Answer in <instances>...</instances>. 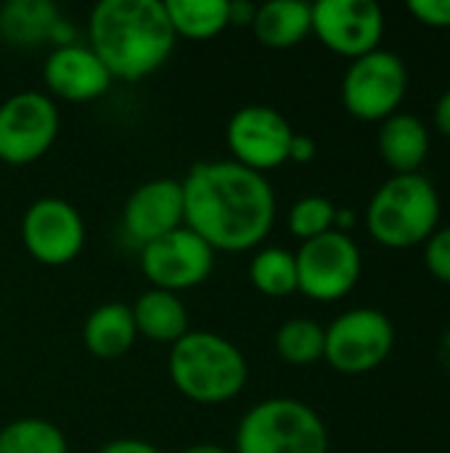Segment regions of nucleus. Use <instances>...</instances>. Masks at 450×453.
Here are the masks:
<instances>
[{
  "label": "nucleus",
  "instance_id": "obj_1",
  "mask_svg": "<svg viewBox=\"0 0 450 453\" xmlns=\"http://www.w3.org/2000/svg\"><path fill=\"white\" fill-rule=\"evenodd\" d=\"M183 183V226L215 252L257 250L276 223V191L233 159L196 162Z\"/></svg>",
  "mask_w": 450,
  "mask_h": 453
},
{
  "label": "nucleus",
  "instance_id": "obj_2",
  "mask_svg": "<svg viewBox=\"0 0 450 453\" xmlns=\"http://www.w3.org/2000/svg\"><path fill=\"white\" fill-rule=\"evenodd\" d=\"M88 40L111 80L125 82L162 69L178 42L164 0H101L90 11Z\"/></svg>",
  "mask_w": 450,
  "mask_h": 453
},
{
  "label": "nucleus",
  "instance_id": "obj_3",
  "mask_svg": "<svg viewBox=\"0 0 450 453\" xmlns=\"http://www.w3.org/2000/svg\"><path fill=\"white\" fill-rule=\"evenodd\" d=\"M167 372L175 390L199 406H223L239 398L249 380L244 353L207 329L188 332L170 345Z\"/></svg>",
  "mask_w": 450,
  "mask_h": 453
},
{
  "label": "nucleus",
  "instance_id": "obj_4",
  "mask_svg": "<svg viewBox=\"0 0 450 453\" xmlns=\"http://www.w3.org/2000/svg\"><path fill=\"white\" fill-rule=\"evenodd\" d=\"M440 223V196L422 173L393 175L385 180L366 210L369 234L390 250L424 244Z\"/></svg>",
  "mask_w": 450,
  "mask_h": 453
},
{
  "label": "nucleus",
  "instance_id": "obj_5",
  "mask_svg": "<svg viewBox=\"0 0 450 453\" xmlns=\"http://www.w3.org/2000/svg\"><path fill=\"white\" fill-rule=\"evenodd\" d=\"M233 446V453H329V433L308 403L268 398L241 417Z\"/></svg>",
  "mask_w": 450,
  "mask_h": 453
},
{
  "label": "nucleus",
  "instance_id": "obj_6",
  "mask_svg": "<svg viewBox=\"0 0 450 453\" xmlns=\"http://www.w3.org/2000/svg\"><path fill=\"white\" fill-rule=\"evenodd\" d=\"M408 90V69L393 50H371L350 61L342 77V104L361 122H385L398 114Z\"/></svg>",
  "mask_w": 450,
  "mask_h": 453
},
{
  "label": "nucleus",
  "instance_id": "obj_7",
  "mask_svg": "<svg viewBox=\"0 0 450 453\" xmlns=\"http://www.w3.org/2000/svg\"><path fill=\"white\" fill-rule=\"evenodd\" d=\"M297 292L316 303H337L347 297L363 271V257L350 234L329 231L302 242L294 252Z\"/></svg>",
  "mask_w": 450,
  "mask_h": 453
},
{
  "label": "nucleus",
  "instance_id": "obj_8",
  "mask_svg": "<svg viewBox=\"0 0 450 453\" xmlns=\"http://www.w3.org/2000/svg\"><path fill=\"white\" fill-rule=\"evenodd\" d=\"M324 332V361L339 374H369L379 369L395 348V326L377 308L345 311Z\"/></svg>",
  "mask_w": 450,
  "mask_h": 453
},
{
  "label": "nucleus",
  "instance_id": "obj_9",
  "mask_svg": "<svg viewBox=\"0 0 450 453\" xmlns=\"http://www.w3.org/2000/svg\"><path fill=\"white\" fill-rule=\"evenodd\" d=\"M58 106L48 93L21 90L0 104V162L24 167L42 159L58 138Z\"/></svg>",
  "mask_w": 450,
  "mask_h": 453
},
{
  "label": "nucleus",
  "instance_id": "obj_10",
  "mask_svg": "<svg viewBox=\"0 0 450 453\" xmlns=\"http://www.w3.org/2000/svg\"><path fill=\"white\" fill-rule=\"evenodd\" d=\"M217 252L191 228H175L141 247L138 265L151 289L183 292L204 284L215 271Z\"/></svg>",
  "mask_w": 450,
  "mask_h": 453
},
{
  "label": "nucleus",
  "instance_id": "obj_11",
  "mask_svg": "<svg viewBox=\"0 0 450 453\" xmlns=\"http://www.w3.org/2000/svg\"><path fill=\"white\" fill-rule=\"evenodd\" d=\"M292 138L294 130L289 119L265 104H247L236 109L225 125V146L231 159L263 175L289 162Z\"/></svg>",
  "mask_w": 450,
  "mask_h": 453
},
{
  "label": "nucleus",
  "instance_id": "obj_12",
  "mask_svg": "<svg viewBox=\"0 0 450 453\" xmlns=\"http://www.w3.org/2000/svg\"><path fill=\"white\" fill-rule=\"evenodd\" d=\"M88 239L85 220L74 204L58 196L32 202L21 218V242L32 260L48 268L77 260Z\"/></svg>",
  "mask_w": 450,
  "mask_h": 453
},
{
  "label": "nucleus",
  "instance_id": "obj_13",
  "mask_svg": "<svg viewBox=\"0 0 450 453\" xmlns=\"http://www.w3.org/2000/svg\"><path fill=\"white\" fill-rule=\"evenodd\" d=\"M310 8L313 35L350 61L377 50L385 37V13L374 0H321Z\"/></svg>",
  "mask_w": 450,
  "mask_h": 453
},
{
  "label": "nucleus",
  "instance_id": "obj_14",
  "mask_svg": "<svg viewBox=\"0 0 450 453\" xmlns=\"http://www.w3.org/2000/svg\"><path fill=\"white\" fill-rule=\"evenodd\" d=\"M42 82L50 98L88 104L109 93L114 80L101 64V58L90 50V45L69 42L50 48L42 64Z\"/></svg>",
  "mask_w": 450,
  "mask_h": 453
},
{
  "label": "nucleus",
  "instance_id": "obj_15",
  "mask_svg": "<svg viewBox=\"0 0 450 453\" xmlns=\"http://www.w3.org/2000/svg\"><path fill=\"white\" fill-rule=\"evenodd\" d=\"M183 183L175 178H154L141 183L122 207V226L138 247L183 228Z\"/></svg>",
  "mask_w": 450,
  "mask_h": 453
},
{
  "label": "nucleus",
  "instance_id": "obj_16",
  "mask_svg": "<svg viewBox=\"0 0 450 453\" xmlns=\"http://www.w3.org/2000/svg\"><path fill=\"white\" fill-rule=\"evenodd\" d=\"M64 21L50 0H8L0 5V40L11 48H40Z\"/></svg>",
  "mask_w": 450,
  "mask_h": 453
},
{
  "label": "nucleus",
  "instance_id": "obj_17",
  "mask_svg": "<svg viewBox=\"0 0 450 453\" xmlns=\"http://www.w3.org/2000/svg\"><path fill=\"white\" fill-rule=\"evenodd\" d=\"M379 154L395 175L419 173L430 154V130L414 114H393L379 127Z\"/></svg>",
  "mask_w": 450,
  "mask_h": 453
},
{
  "label": "nucleus",
  "instance_id": "obj_18",
  "mask_svg": "<svg viewBox=\"0 0 450 453\" xmlns=\"http://www.w3.org/2000/svg\"><path fill=\"white\" fill-rule=\"evenodd\" d=\"M138 340L133 311L125 303H103L88 313L82 324V342L90 356L101 361L122 358Z\"/></svg>",
  "mask_w": 450,
  "mask_h": 453
},
{
  "label": "nucleus",
  "instance_id": "obj_19",
  "mask_svg": "<svg viewBox=\"0 0 450 453\" xmlns=\"http://www.w3.org/2000/svg\"><path fill=\"white\" fill-rule=\"evenodd\" d=\"M252 32L271 50H289L313 35V8L300 0H271L257 5Z\"/></svg>",
  "mask_w": 450,
  "mask_h": 453
},
{
  "label": "nucleus",
  "instance_id": "obj_20",
  "mask_svg": "<svg viewBox=\"0 0 450 453\" xmlns=\"http://www.w3.org/2000/svg\"><path fill=\"white\" fill-rule=\"evenodd\" d=\"M133 321L138 337H146L159 345H175L186 337L188 329V308L183 300L164 289H146L133 303Z\"/></svg>",
  "mask_w": 450,
  "mask_h": 453
},
{
  "label": "nucleus",
  "instance_id": "obj_21",
  "mask_svg": "<svg viewBox=\"0 0 450 453\" xmlns=\"http://www.w3.org/2000/svg\"><path fill=\"white\" fill-rule=\"evenodd\" d=\"M164 8L175 37L212 40L231 27L228 0H164Z\"/></svg>",
  "mask_w": 450,
  "mask_h": 453
},
{
  "label": "nucleus",
  "instance_id": "obj_22",
  "mask_svg": "<svg viewBox=\"0 0 450 453\" xmlns=\"http://www.w3.org/2000/svg\"><path fill=\"white\" fill-rule=\"evenodd\" d=\"M252 287L273 300L289 297L297 292V263L294 252L284 247H263L249 260Z\"/></svg>",
  "mask_w": 450,
  "mask_h": 453
},
{
  "label": "nucleus",
  "instance_id": "obj_23",
  "mask_svg": "<svg viewBox=\"0 0 450 453\" xmlns=\"http://www.w3.org/2000/svg\"><path fill=\"white\" fill-rule=\"evenodd\" d=\"M0 453H69V443L58 425L21 417L0 430Z\"/></svg>",
  "mask_w": 450,
  "mask_h": 453
},
{
  "label": "nucleus",
  "instance_id": "obj_24",
  "mask_svg": "<svg viewBox=\"0 0 450 453\" xmlns=\"http://www.w3.org/2000/svg\"><path fill=\"white\" fill-rule=\"evenodd\" d=\"M326 332L310 319H289L276 332V350L289 366H313L324 361Z\"/></svg>",
  "mask_w": 450,
  "mask_h": 453
},
{
  "label": "nucleus",
  "instance_id": "obj_25",
  "mask_svg": "<svg viewBox=\"0 0 450 453\" xmlns=\"http://www.w3.org/2000/svg\"><path fill=\"white\" fill-rule=\"evenodd\" d=\"M334 218H337V204L326 196H302L292 204L286 226L289 234L300 242H310L316 236H324L334 231Z\"/></svg>",
  "mask_w": 450,
  "mask_h": 453
},
{
  "label": "nucleus",
  "instance_id": "obj_26",
  "mask_svg": "<svg viewBox=\"0 0 450 453\" xmlns=\"http://www.w3.org/2000/svg\"><path fill=\"white\" fill-rule=\"evenodd\" d=\"M424 265L438 281L450 284V226L438 228L424 242Z\"/></svg>",
  "mask_w": 450,
  "mask_h": 453
},
{
  "label": "nucleus",
  "instance_id": "obj_27",
  "mask_svg": "<svg viewBox=\"0 0 450 453\" xmlns=\"http://www.w3.org/2000/svg\"><path fill=\"white\" fill-rule=\"evenodd\" d=\"M408 13L432 29H450V0H408Z\"/></svg>",
  "mask_w": 450,
  "mask_h": 453
},
{
  "label": "nucleus",
  "instance_id": "obj_28",
  "mask_svg": "<svg viewBox=\"0 0 450 453\" xmlns=\"http://www.w3.org/2000/svg\"><path fill=\"white\" fill-rule=\"evenodd\" d=\"M95 453H162L154 443L149 441H138V438H117L103 443Z\"/></svg>",
  "mask_w": 450,
  "mask_h": 453
},
{
  "label": "nucleus",
  "instance_id": "obj_29",
  "mask_svg": "<svg viewBox=\"0 0 450 453\" xmlns=\"http://www.w3.org/2000/svg\"><path fill=\"white\" fill-rule=\"evenodd\" d=\"M316 141L310 135H302V133H294L292 138V146H289V162H297V165H308L316 159Z\"/></svg>",
  "mask_w": 450,
  "mask_h": 453
},
{
  "label": "nucleus",
  "instance_id": "obj_30",
  "mask_svg": "<svg viewBox=\"0 0 450 453\" xmlns=\"http://www.w3.org/2000/svg\"><path fill=\"white\" fill-rule=\"evenodd\" d=\"M255 13H257V5H255V3H249V0H236V3H231L228 19H231V24H236V27H252Z\"/></svg>",
  "mask_w": 450,
  "mask_h": 453
},
{
  "label": "nucleus",
  "instance_id": "obj_31",
  "mask_svg": "<svg viewBox=\"0 0 450 453\" xmlns=\"http://www.w3.org/2000/svg\"><path fill=\"white\" fill-rule=\"evenodd\" d=\"M435 127L450 138V90H446L440 98H438V106H435Z\"/></svg>",
  "mask_w": 450,
  "mask_h": 453
},
{
  "label": "nucleus",
  "instance_id": "obj_32",
  "mask_svg": "<svg viewBox=\"0 0 450 453\" xmlns=\"http://www.w3.org/2000/svg\"><path fill=\"white\" fill-rule=\"evenodd\" d=\"M180 453H231V451H228V449H223V446H215V443H196V446L183 449Z\"/></svg>",
  "mask_w": 450,
  "mask_h": 453
},
{
  "label": "nucleus",
  "instance_id": "obj_33",
  "mask_svg": "<svg viewBox=\"0 0 450 453\" xmlns=\"http://www.w3.org/2000/svg\"><path fill=\"white\" fill-rule=\"evenodd\" d=\"M438 356H440V361H443V366L450 369V329L443 334V340H440V348H438Z\"/></svg>",
  "mask_w": 450,
  "mask_h": 453
}]
</instances>
